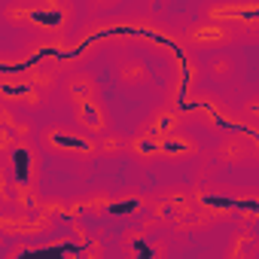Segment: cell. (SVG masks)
I'll return each instance as SVG.
<instances>
[{"instance_id": "obj_21", "label": "cell", "mask_w": 259, "mask_h": 259, "mask_svg": "<svg viewBox=\"0 0 259 259\" xmlns=\"http://www.w3.org/2000/svg\"><path fill=\"white\" fill-rule=\"evenodd\" d=\"M235 107H238V119L259 132V92H250V95L238 98Z\"/></svg>"}, {"instance_id": "obj_17", "label": "cell", "mask_w": 259, "mask_h": 259, "mask_svg": "<svg viewBox=\"0 0 259 259\" xmlns=\"http://www.w3.org/2000/svg\"><path fill=\"white\" fill-rule=\"evenodd\" d=\"M98 95H104V92H101L98 76H95L89 67H70V70L64 73V79H61V89H58V98H61L64 107L79 104V101H85V98H98Z\"/></svg>"}, {"instance_id": "obj_22", "label": "cell", "mask_w": 259, "mask_h": 259, "mask_svg": "<svg viewBox=\"0 0 259 259\" xmlns=\"http://www.w3.org/2000/svg\"><path fill=\"white\" fill-rule=\"evenodd\" d=\"M76 259H107V256H104V244H98V241L85 244V247L76 253Z\"/></svg>"}, {"instance_id": "obj_11", "label": "cell", "mask_w": 259, "mask_h": 259, "mask_svg": "<svg viewBox=\"0 0 259 259\" xmlns=\"http://www.w3.org/2000/svg\"><path fill=\"white\" fill-rule=\"evenodd\" d=\"M0 92H4V104H7V107L19 110V113H25V116L46 110V104L52 101V95H46V92L28 85V82L19 79L13 70H4V76H0Z\"/></svg>"}, {"instance_id": "obj_2", "label": "cell", "mask_w": 259, "mask_h": 259, "mask_svg": "<svg viewBox=\"0 0 259 259\" xmlns=\"http://www.w3.org/2000/svg\"><path fill=\"white\" fill-rule=\"evenodd\" d=\"M37 147L43 156L70 162V165H92L98 162V138L82 132L73 122H46L37 128Z\"/></svg>"}, {"instance_id": "obj_9", "label": "cell", "mask_w": 259, "mask_h": 259, "mask_svg": "<svg viewBox=\"0 0 259 259\" xmlns=\"http://www.w3.org/2000/svg\"><path fill=\"white\" fill-rule=\"evenodd\" d=\"M210 159L223 168H244V165H259V141L244 132V128H235V132L223 135L213 141V147L207 150Z\"/></svg>"}, {"instance_id": "obj_3", "label": "cell", "mask_w": 259, "mask_h": 259, "mask_svg": "<svg viewBox=\"0 0 259 259\" xmlns=\"http://www.w3.org/2000/svg\"><path fill=\"white\" fill-rule=\"evenodd\" d=\"M186 113H189V122H195L201 132H207V135H213V138H223V135L235 132V128H241L238 107H235L226 95H220V92H213V89H201V92L189 101Z\"/></svg>"}, {"instance_id": "obj_5", "label": "cell", "mask_w": 259, "mask_h": 259, "mask_svg": "<svg viewBox=\"0 0 259 259\" xmlns=\"http://www.w3.org/2000/svg\"><path fill=\"white\" fill-rule=\"evenodd\" d=\"M40 168H43V150L37 147V141L0 138V171H4L0 177H10L16 183L37 186Z\"/></svg>"}, {"instance_id": "obj_13", "label": "cell", "mask_w": 259, "mask_h": 259, "mask_svg": "<svg viewBox=\"0 0 259 259\" xmlns=\"http://www.w3.org/2000/svg\"><path fill=\"white\" fill-rule=\"evenodd\" d=\"M67 113H70L73 125H79L82 132H89V135H95V138H104V135L113 132V110H110V104L104 101V95L85 98V101H79V104H70Z\"/></svg>"}, {"instance_id": "obj_4", "label": "cell", "mask_w": 259, "mask_h": 259, "mask_svg": "<svg viewBox=\"0 0 259 259\" xmlns=\"http://www.w3.org/2000/svg\"><path fill=\"white\" fill-rule=\"evenodd\" d=\"M195 207H198L195 189H192V186H183V183H174V186H165V189H159V192H153V195L147 198L150 217H147L144 223L174 232Z\"/></svg>"}, {"instance_id": "obj_14", "label": "cell", "mask_w": 259, "mask_h": 259, "mask_svg": "<svg viewBox=\"0 0 259 259\" xmlns=\"http://www.w3.org/2000/svg\"><path fill=\"white\" fill-rule=\"evenodd\" d=\"M204 153H207V147H204L201 135L183 128V132H174V135L162 138L159 165H183V162H192V159H198Z\"/></svg>"}, {"instance_id": "obj_12", "label": "cell", "mask_w": 259, "mask_h": 259, "mask_svg": "<svg viewBox=\"0 0 259 259\" xmlns=\"http://www.w3.org/2000/svg\"><path fill=\"white\" fill-rule=\"evenodd\" d=\"M186 125H189V113H186V107L171 104V101H159V104H153L150 113L141 119L138 132L153 135V138H168V135H174V132H183Z\"/></svg>"}, {"instance_id": "obj_16", "label": "cell", "mask_w": 259, "mask_h": 259, "mask_svg": "<svg viewBox=\"0 0 259 259\" xmlns=\"http://www.w3.org/2000/svg\"><path fill=\"white\" fill-rule=\"evenodd\" d=\"M0 204H4V210H13V213H43V198L37 186L16 183L10 177L0 180Z\"/></svg>"}, {"instance_id": "obj_6", "label": "cell", "mask_w": 259, "mask_h": 259, "mask_svg": "<svg viewBox=\"0 0 259 259\" xmlns=\"http://www.w3.org/2000/svg\"><path fill=\"white\" fill-rule=\"evenodd\" d=\"M201 82H204L201 58L189 49H177V55H171V73H168V85H165L162 101L189 107V101L201 92Z\"/></svg>"}, {"instance_id": "obj_18", "label": "cell", "mask_w": 259, "mask_h": 259, "mask_svg": "<svg viewBox=\"0 0 259 259\" xmlns=\"http://www.w3.org/2000/svg\"><path fill=\"white\" fill-rule=\"evenodd\" d=\"M0 138H10V141H37V125L25 113L13 110L7 104H0Z\"/></svg>"}, {"instance_id": "obj_8", "label": "cell", "mask_w": 259, "mask_h": 259, "mask_svg": "<svg viewBox=\"0 0 259 259\" xmlns=\"http://www.w3.org/2000/svg\"><path fill=\"white\" fill-rule=\"evenodd\" d=\"M113 82L128 95V98H144L156 89V73L153 67L147 64V58L141 52H132V49H122L119 55H113Z\"/></svg>"}, {"instance_id": "obj_1", "label": "cell", "mask_w": 259, "mask_h": 259, "mask_svg": "<svg viewBox=\"0 0 259 259\" xmlns=\"http://www.w3.org/2000/svg\"><path fill=\"white\" fill-rule=\"evenodd\" d=\"M0 19L34 40H64L79 25V7L70 0H7Z\"/></svg>"}, {"instance_id": "obj_19", "label": "cell", "mask_w": 259, "mask_h": 259, "mask_svg": "<svg viewBox=\"0 0 259 259\" xmlns=\"http://www.w3.org/2000/svg\"><path fill=\"white\" fill-rule=\"evenodd\" d=\"M256 256H259V235L244 229V226H238L229 235V244H226L220 259H256Z\"/></svg>"}, {"instance_id": "obj_7", "label": "cell", "mask_w": 259, "mask_h": 259, "mask_svg": "<svg viewBox=\"0 0 259 259\" xmlns=\"http://www.w3.org/2000/svg\"><path fill=\"white\" fill-rule=\"evenodd\" d=\"M119 250L125 259H171V232L150 223L128 226L119 235Z\"/></svg>"}, {"instance_id": "obj_10", "label": "cell", "mask_w": 259, "mask_h": 259, "mask_svg": "<svg viewBox=\"0 0 259 259\" xmlns=\"http://www.w3.org/2000/svg\"><path fill=\"white\" fill-rule=\"evenodd\" d=\"M201 70H204V79L213 89H232L244 76L247 61L235 49H220V52H210V55L201 58Z\"/></svg>"}, {"instance_id": "obj_15", "label": "cell", "mask_w": 259, "mask_h": 259, "mask_svg": "<svg viewBox=\"0 0 259 259\" xmlns=\"http://www.w3.org/2000/svg\"><path fill=\"white\" fill-rule=\"evenodd\" d=\"M55 229V220L49 213H13V210H4L0 217V232L7 238L19 241V238H43Z\"/></svg>"}, {"instance_id": "obj_20", "label": "cell", "mask_w": 259, "mask_h": 259, "mask_svg": "<svg viewBox=\"0 0 259 259\" xmlns=\"http://www.w3.org/2000/svg\"><path fill=\"white\" fill-rule=\"evenodd\" d=\"M128 144H132V135H122V132H113L98 138V156L101 159H122L128 156Z\"/></svg>"}]
</instances>
